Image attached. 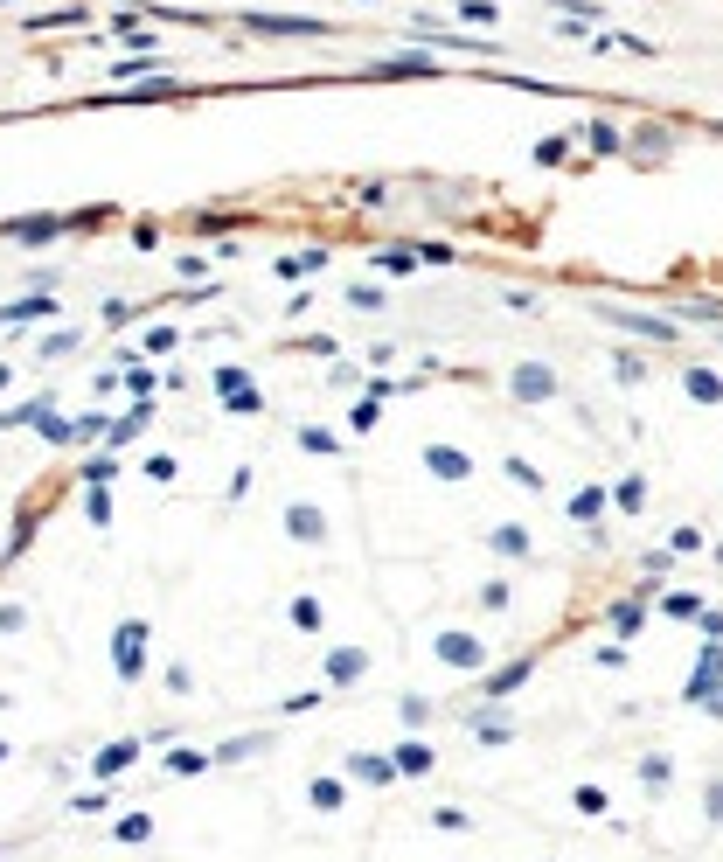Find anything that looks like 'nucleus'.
I'll return each mask as SVG.
<instances>
[{"instance_id":"nucleus-9","label":"nucleus","mask_w":723,"mask_h":862,"mask_svg":"<svg viewBox=\"0 0 723 862\" xmlns=\"http://www.w3.org/2000/svg\"><path fill=\"white\" fill-rule=\"evenodd\" d=\"M348 772H355V779H369V786H390V779H397V765H390V758H376V751H355V758H348Z\"/></svg>"},{"instance_id":"nucleus-10","label":"nucleus","mask_w":723,"mask_h":862,"mask_svg":"<svg viewBox=\"0 0 723 862\" xmlns=\"http://www.w3.org/2000/svg\"><path fill=\"white\" fill-rule=\"evenodd\" d=\"M140 640H146V626H140V619H133V626L119 633V675H126V682L140 675Z\"/></svg>"},{"instance_id":"nucleus-23","label":"nucleus","mask_w":723,"mask_h":862,"mask_svg":"<svg viewBox=\"0 0 723 862\" xmlns=\"http://www.w3.org/2000/svg\"><path fill=\"white\" fill-rule=\"evenodd\" d=\"M508 598H515L508 584H487V591H480V605H487V612H508Z\"/></svg>"},{"instance_id":"nucleus-3","label":"nucleus","mask_w":723,"mask_h":862,"mask_svg":"<svg viewBox=\"0 0 723 862\" xmlns=\"http://www.w3.org/2000/svg\"><path fill=\"white\" fill-rule=\"evenodd\" d=\"M425 466H432L438 480H452V487H466V480H473V459H466L459 445H425Z\"/></svg>"},{"instance_id":"nucleus-21","label":"nucleus","mask_w":723,"mask_h":862,"mask_svg":"<svg viewBox=\"0 0 723 862\" xmlns=\"http://www.w3.org/2000/svg\"><path fill=\"white\" fill-rule=\"evenodd\" d=\"M35 313H49V299H21V306H0V320H35Z\"/></svg>"},{"instance_id":"nucleus-16","label":"nucleus","mask_w":723,"mask_h":862,"mask_svg":"<svg viewBox=\"0 0 723 862\" xmlns=\"http://www.w3.org/2000/svg\"><path fill=\"white\" fill-rule=\"evenodd\" d=\"M689 397H696V404H717V397H723V383L710 376V369H689Z\"/></svg>"},{"instance_id":"nucleus-11","label":"nucleus","mask_w":723,"mask_h":862,"mask_svg":"<svg viewBox=\"0 0 723 862\" xmlns=\"http://www.w3.org/2000/svg\"><path fill=\"white\" fill-rule=\"evenodd\" d=\"M487 543H494L501 557H529V529H522V522H501V529H494Z\"/></svg>"},{"instance_id":"nucleus-1","label":"nucleus","mask_w":723,"mask_h":862,"mask_svg":"<svg viewBox=\"0 0 723 862\" xmlns=\"http://www.w3.org/2000/svg\"><path fill=\"white\" fill-rule=\"evenodd\" d=\"M438 661L459 668V675H480V668H487V640H473V633H438Z\"/></svg>"},{"instance_id":"nucleus-14","label":"nucleus","mask_w":723,"mask_h":862,"mask_svg":"<svg viewBox=\"0 0 723 862\" xmlns=\"http://www.w3.org/2000/svg\"><path fill=\"white\" fill-rule=\"evenodd\" d=\"M522 682H529V661H515V668H494V675H487V689H494V696H508V689H522Z\"/></svg>"},{"instance_id":"nucleus-27","label":"nucleus","mask_w":723,"mask_h":862,"mask_svg":"<svg viewBox=\"0 0 723 862\" xmlns=\"http://www.w3.org/2000/svg\"><path fill=\"white\" fill-rule=\"evenodd\" d=\"M0 765H7V744H0Z\"/></svg>"},{"instance_id":"nucleus-2","label":"nucleus","mask_w":723,"mask_h":862,"mask_svg":"<svg viewBox=\"0 0 723 862\" xmlns=\"http://www.w3.org/2000/svg\"><path fill=\"white\" fill-rule=\"evenodd\" d=\"M508 390H515L522 404H550V397H557V376H550L543 362H522V369L508 376Z\"/></svg>"},{"instance_id":"nucleus-18","label":"nucleus","mask_w":723,"mask_h":862,"mask_svg":"<svg viewBox=\"0 0 723 862\" xmlns=\"http://www.w3.org/2000/svg\"><path fill=\"white\" fill-rule=\"evenodd\" d=\"M432 828H445V835H466V828H473V821H466V814H459V807H438V814H432Z\"/></svg>"},{"instance_id":"nucleus-26","label":"nucleus","mask_w":723,"mask_h":862,"mask_svg":"<svg viewBox=\"0 0 723 862\" xmlns=\"http://www.w3.org/2000/svg\"><path fill=\"white\" fill-rule=\"evenodd\" d=\"M21 619H28L21 605H0V633H21Z\"/></svg>"},{"instance_id":"nucleus-24","label":"nucleus","mask_w":723,"mask_h":862,"mask_svg":"<svg viewBox=\"0 0 723 862\" xmlns=\"http://www.w3.org/2000/svg\"><path fill=\"white\" fill-rule=\"evenodd\" d=\"M432 717V703H425V696H404V723H411V730H418V723Z\"/></svg>"},{"instance_id":"nucleus-5","label":"nucleus","mask_w":723,"mask_h":862,"mask_svg":"<svg viewBox=\"0 0 723 862\" xmlns=\"http://www.w3.org/2000/svg\"><path fill=\"white\" fill-rule=\"evenodd\" d=\"M306 807H313V814H341V807H348V786H341L334 772H320V779L306 786Z\"/></svg>"},{"instance_id":"nucleus-19","label":"nucleus","mask_w":723,"mask_h":862,"mask_svg":"<svg viewBox=\"0 0 723 862\" xmlns=\"http://www.w3.org/2000/svg\"><path fill=\"white\" fill-rule=\"evenodd\" d=\"M146 835H153V821H146V814H126V821H119V842H146Z\"/></svg>"},{"instance_id":"nucleus-22","label":"nucleus","mask_w":723,"mask_h":862,"mask_svg":"<svg viewBox=\"0 0 723 862\" xmlns=\"http://www.w3.org/2000/svg\"><path fill=\"white\" fill-rule=\"evenodd\" d=\"M564 153H571V140H564V133H557V140H543V146H536V160H543V167H557Z\"/></svg>"},{"instance_id":"nucleus-8","label":"nucleus","mask_w":723,"mask_h":862,"mask_svg":"<svg viewBox=\"0 0 723 862\" xmlns=\"http://www.w3.org/2000/svg\"><path fill=\"white\" fill-rule=\"evenodd\" d=\"M390 765H397V779H425L432 772V744H397Z\"/></svg>"},{"instance_id":"nucleus-25","label":"nucleus","mask_w":723,"mask_h":862,"mask_svg":"<svg viewBox=\"0 0 723 862\" xmlns=\"http://www.w3.org/2000/svg\"><path fill=\"white\" fill-rule=\"evenodd\" d=\"M703 807H710V821H723V779H710V793H703Z\"/></svg>"},{"instance_id":"nucleus-17","label":"nucleus","mask_w":723,"mask_h":862,"mask_svg":"<svg viewBox=\"0 0 723 862\" xmlns=\"http://www.w3.org/2000/svg\"><path fill=\"white\" fill-rule=\"evenodd\" d=\"M265 744H272V737H237V744H223V765H230V758H258Z\"/></svg>"},{"instance_id":"nucleus-15","label":"nucleus","mask_w":723,"mask_h":862,"mask_svg":"<svg viewBox=\"0 0 723 862\" xmlns=\"http://www.w3.org/2000/svg\"><path fill=\"white\" fill-rule=\"evenodd\" d=\"M167 772L174 779H195V772H209V758L202 751H167Z\"/></svg>"},{"instance_id":"nucleus-6","label":"nucleus","mask_w":723,"mask_h":862,"mask_svg":"<svg viewBox=\"0 0 723 862\" xmlns=\"http://www.w3.org/2000/svg\"><path fill=\"white\" fill-rule=\"evenodd\" d=\"M133 758H140V744H133V737H119V744H105V751L91 758V772H98V779H119Z\"/></svg>"},{"instance_id":"nucleus-12","label":"nucleus","mask_w":723,"mask_h":862,"mask_svg":"<svg viewBox=\"0 0 723 862\" xmlns=\"http://www.w3.org/2000/svg\"><path fill=\"white\" fill-rule=\"evenodd\" d=\"M362 668H369V654H355V647H341V654L327 661V682H355Z\"/></svg>"},{"instance_id":"nucleus-13","label":"nucleus","mask_w":723,"mask_h":862,"mask_svg":"<svg viewBox=\"0 0 723 862\" xmlns=\"http://www.w3.org/2000/svg\"><path fill=\"white\" fill-rule=\"evenodd\" d=\"M619 327H640V334H654V341H675V327L668 320H647V313H612Z\"/></svg>"},{"instance_id":"nucleus-20","label":"nucleus","mask_w":723,"mask_h":862,"mask_svg":"<svg viewBox=\"0 0 723 862\" xmlns=\"http://www.w3.org/2000/svg\"><path fill=\"white\" fill-rule=\"evenodd\" d=\"M640 779L661 786V779H675V765H668V758H640Z\"/></svg>"},{"instance_id":"nucleus-7","label":"nucleus","mask_w":723,"mask_h":862,"mask_svg":"<svg viewBox=\"0 0 723 862\" xmlns=\"http://www.w3.org/2000/svg\"><path fill=\"white\" fill-rule=\"evenodd\" d=\"M77 216H28V223H7V237H21V244H35V237H63Z\"/></svg>"},{"instance_id":"nucleus-4","label":"nucleus","mask_w":723,"mask_h":862,"mask_svg":"<svg viewBox=\"0 0 723 862\" xmlns=\"http://www.w3.org/2000/svg\"><path fill=\"white\" fill-rule=\"evenodd\" d=\"M286 529L299 536V543H327V536H334V529H327V515H320V508H306V501H292V508H286Z\"/></svg>"}]
</instances>
